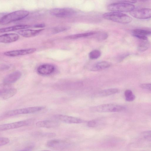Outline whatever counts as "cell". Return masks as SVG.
<instances>
[{
    "label": "cell",
    "instance_id": "7",
    "mask_svg": "<svg viewBox=\"0 0 151 151\" xmlns=\"http://www.w3.org/2000/svg\"><path fill=\"white\" fill-rule=\"evenodd\" d=\"M133 17L139 19H149L151 17V10L150 9L143 8H134L129 12Z\"/></svg>",
    "mask_w": 151,
    "mask_h": 151
},
{
    "label": "cell",
    "instance_id": "10",
    "mask_svg": "<svg viewBox=\"0 0 151 151\" xmlns=\"http://www.w3.org/2000/svg\"><path fill=\"white\" fill-rule=\"evenodd\" d=\"M70 144L69 142L65 141L54 139L48 141L46 143V145L50 148L63 149L69 147Z\"/></svg>",
    "mask_w": 151,
    "mask_h": 151
},
{
    "label": "cell",
    "instance_id": "18",
    "mask_svg": "<svg viewBox=\"0 0 151 151\" xmlns=\"http://www.w3.org/2000/svg\"><path fill=\"white\" fill-rule=\"evenodd\" d=\"M30 26L28 25L19 24L0 29V33H4L19 29L29 28Z\"/></svg>",
    "mask_w": 151,
    "mask_h": 151
},
{
    "label": "cell",
    "instance_id": "20",
    "mask_svg": "<svg viewBox=\"0 0 151 151\" xmlns=\"http://www.w3.org/2000/svg\"><path fill=\"white\" fill-rule=\"evenodd\" d=\"M17 92V89L11 86L7 89L1 97L4 99H7L13 96Z\"/></svg>",
    "mask_w": 151,
    "mask_h": 151
},
{
    "label": "cell",
    "instance_id": "11",
    "mask_svg": "<svg viewBox=\"0 0 151 151\" xmlns=\"http://www.w3.org/2000/svg\"><path fill=\"white\" fill-rule=\"evenodd\" d=\"M36 50V49L35 48H30L8 51L4 52V54L8 56L15 57L32 54Z\"/></svg>",
    "mask_w": 151,
    "mask_h": 151
},
{
    "label": "cell",
    "instance_id": "14",
    "mask_svg": "<svg viewBox=\"0 0 151 151\" xmlns=\"http://www.w3.org/2000/svg\"><path fill=\"white\" fill-rule=\"evenodd\" d=\"M19 35L16 33L5 34L0 35V42L10 43L15 42L19 40Z\"/></svg>",
    "mask_w": 151,
    "mask_h": 151
},
{
    "label": "cell",
    "instance_id": "39",
    "mask_svg": "<svg viewBox=\"0 0 151 151\" xmlns=\"http://www.w3.org/2000/svg\"><path fill=\"white\" fill-rule=\"evenodd\" d=\"M6 14L7 13L6 12H1L0 13V22Z\"/></svg>",
    "mask_w": 151,
    "mask_h": 151
},
{
    "label": "cell",
    "instance_id": "28",
    "mask_svg": "<svg viewBox=\"0 0 151 151\" xmlns=\"http://www.w3.org/2000/svg\"><path fill=\"white\" fill-rule=\"evenodd\" d=\"M69 28V27L65 26H60L55 27L53 29L52 32L53 33H57L61 32L66 30Z\"/></svg>",
    "mask_w": 151,
    "mask_h": 151
},
{
    "label": "cell",
    "instance_id": "9",
    "mask_svg": "<svg viewBox=\"0 0 151 151\" xmlns=\"http://www.w3.org/2000/svg\"><path fill=\"white\" fill-rule=\"evenodd\" d=\"M53 117L58 121L68 124H79L85 122L80 118L63 114H56Z\"/></svg>",
    "mask_w": 151,
    "mask_h": 151
},
{
    "label": "cell",
    "instance_id": "31",
    "mask_svg": "<svg viewBox=\"0 0 151 151\" xmlns=\"http://www.w3.org/2000/svg\"><path fill=\"white\" fill-rule=\"evenodd\" d=\"M140 87L143 89L151 91V85L150 83H143L140 85Z\"/></svg>",
    "mask_w": 151,
    "mask_h": 151
},
{
    "label": "cell",
    "instance_id": "32",
    "mask_svg": "<svg viewBox=\"0 0 151 151\" xmlns=\"http://www.w3.org/2000/svg\"><path fill=\"white\" fill-rule=\"evenodd\" d=\"M115 2H123L130 4L135 3L137 1L136 0H113Z\"/></svg>",
    "mask_w": 151,
    "mask_h": 151
},
{
    "label": "cell",
    "instance_id": "29",
    "mask_svg": "<svg viewBox=\"0 0 151 151\" xmlns=\"http://www.w3.org/2000/svg\"><path fill=\"white\" fill-rule=\"evenodd\" d=\"M108 36V35L106 33H101L97 35L96 38L99 40H102L106 39L107 38Z\"/></svg>",
    "mask_w": 151,
    "mask_h": 151
},
{
    "label": "cell",
    "instance_id": "22",
    "mask_svg": "<svg viewBox=\"0 0 151 151\" xmlns=\"http://www.w3.org/2000/svg\"><path fill=\"white\" fill-rule=\"evenodd\" d=\"M142 40L139 44L138 47V50L141 52L147 50L150 45V43L147 40Z\"/></svg>",
    "mask_w": 151,
    "mask_h": 151
},
{
    "label": "cell",
    "instance_id": "36",
    "mask_svg": "<svg viewBox=\"0 0 151 151\" xmlns=\"http://www.w3.org/2000/svg\"><path fill=\"white\" fill-rule=\"evenodd\" d=\"M34 145L33 144H30L25 147L23 149L21 150L29 151L31 150L33 148Z\"/></svg>",
    "mask_w": 151,
    "mask_h": 151
},
{
    "label": "cell",
    "instance_id": "40",
    "mask_svg": "<svg viewBox=\"0 0 151 151\" xmlns=\"http://www.w3.org/2000/svg\"><path fill=\"white\" fill-rule=\"evenodd\" d=\"M140 0V1H149V0Z\"/></svg>",
    "mask_w": 151,
    "mask_h": 151
},
{
    "label": "cell",
    "instance_id": "33",
    "mask_svg": "<svg viewBox=\"0 0 151 151\" xmlns=\"http://www.w3.org/2000/svg\"><path fill=\"white\" fill-rule=\"evenodd\" d=\"M134 36L142 40H147L148 38L147 36L138 35V34H133Z\"/></svg>",
    "mask_w": 151,
    "mask_h": 151
},
{
    "label": "cell",
    "instance_id": "34",
    "mask_svg": "<svg viewBox=\"0 0 151 151\" xmlns=\"http://www.w3.org/2000/svg\"><path fill=\"white\" fill-rule=\"evenodd\" d=\"M143 137L144 138L147 139H151V132L150 131H148L144 132L143 134Z\"/></svg>",
    "mask_w": 151,
    "mask_h": 151
},
{
    "label": "cell",
    "instance_id": "5",
    "mask_svg": "<svg viewBox=\"0 0 151 151\" xmlns=\"http://www.w3.org/2000/svg\"><path fill=\"white\" fill-rule=\"evenodd\" d=\"M132 4L123 2H114L107 6L108 10L111 12H130L135 7Z\"/></svg>",
    "mask_w": 151,
    "mask_h": 151
},
{
    "label": "cell",
    "instance_id": "38",
    "mask_svg": "<svg viewBox=\"0 0 151 151\" xmlns=\"http://www.w3.org/2000/svg\"><path fill=\"white\" fill-rule=\"evenodd\" d=\"M45 27L44 24H36L34 26V27L36 28H43Z\"/></svg>",
    "mask_w": 151,
    "mask_h": 151
},
{
    "label": "cell",
    "instance_id": "37",
    "mask_svg": "<svg viewBox=\"0 0 151 151\" xmlns=\"http://www.w3.org/2000/svg\"><path fill=\"white\" fill-rule=\"evenodd\" d=\"M129 55V54L127 53H124L121 55L119 57V60L120 61L121 60H122L124 59L127 56H128Z\"/></svg>",
    "mask_w": 151,
    "mask_h": 151
},
{
    "label": "cell",
    "instance_id": "17",
    "mask_svg": "<svg viewBox=\"0 0 151 151\" xmlns=\"http://www.w3.org/2000/svg\"><path fill=\"white\" fill-rule=\"evenodd\" d=\"M60 125L59 122L52 120H44L38 122L36 124L39 127L53 128L58 127Z\"/></svg>",
    "mask_w": 151,
    "mask_h": 151
},
{
    "label": "cell",
    "instance_id": "24",
    "mask_svg": "<svg viewBox=\"0 0 151 151\" xmlns=\"http://www.w3.org/2000/svg\"><path fill=\"white\" fill-rule=\"evenodd\" d=\"M132 33L133 34H138L147 36L151 35L150 31L142 29H134L132 31Z\"/></svg>",
    "mask_w": 151,
    "mask_h": 151
},
{
    "label": "cell",
    "instance_id": "19",
    "mask_svg": "<svg viewBox=\"0 0 151 151\" xmlns=\"http://www.w3.org/2000/svg\"><path fill=\"white\" fill-rule=\"evenodd\" d=\"M120 90L117 88H111L104 90L99 92L98 94V96L104 97L119 93Z\"/></svg>",
    "mask_w": 151,
    "mask_h": 151
},
{
    "label": "cell",
    "instance_id": "21",
    "mask_svg": "<svg viewBox=\"0 0 151 151\" xmlns=\"http://www.w3.org/2000/svg\"><path fill=\"white\" fill-rule=\"evenodd\" d=\"M95 32H89L81 34L73 35L67 36L66 38L70 39H76L81 37H87L95 34Z\"/></svg>",
    "mask_w": 151,
    "mask_h": 151
},
{
    "label": "cell",
    "instance_id": "26",
    "mask_svg": "<svg viewBox=\"0 0 151 151\" xmlns=\"http://www.w3.org/2000/svg\"><path fill=\"white\" fill-rule=\"evenodd\" d=\"M55 134L54 133L51 132H35L33 135L36 136H41L47 137H52L55 136Z\"/></svg>",
    "mask_w": 151,
    "mask_h": 151
},
{
    "label": "cell",
    "instance_id": "16",
    "mask_svg": "<svg viewBox=\"0 0 151 151\" xmlns=\"http://www.w3.org/2000/svg\"><path fill=\"white\" fill-rule=\"evenodd\" d=\"M111 63L105 61L98 62L95 64L91 67V70L92 71H99L103 70L110 67Z\"/></svg>",
    "mask_w": 151,
    "mask_h": 151
},
{
    "label": "cell",
    "instance_id": "35",
    "mask_svg": "<svg viewBox=\"0 0 151 151\" xmlns=\"http://www.w3.org/2000/svg\"><path fill=\"white\" fill-rule=\"evenodd\" d=\"M97 122L95 120H92L89 121L88 123V125L90 127H93L96 126Z\"/></svg>",
    "mask_w": 151,
    "mask_h": 151
},
{
    "label": "cell",
    "instance_id": "3",
    "mask_svg": "<svg viewBox=\"0 0 151 151\" xmlns=\"http://www.w3.org/2000/svg\"><path fill=\"white\" fill-rule=\"evenodd\" d=\"M43 106H35L17 109L7 111L1 115V118H7L20 114L34 113L44 108Z\"/></svg>",
    "mask_w": 151,
    "mask_h": 151
},
{
    "label": "cell",
    "instance_id": "12",
    "mask_svg": "<svg viewBox=\"0 0 151 151\" xmlns=\"http://www.w3.org/2000/svg\"><path fill=\"white\" fill-rule=\"evenodd\" d=\"M55 69V68L54 65L49 64H45L39 66L37 71L40 75H47L52 73Z\"/></svg>",
    "mask_w": 151,
    "mask_h": 151
},
{
    "label": "cell",
    "instance_id": "6",
    "mask_svg": "<svg viewBox=\"0 0 151 151\" xmlns=\"http://www.w3.org/2000/svg\"><path fill=\"white\" fill-rule=\"evenodd\" d=\"M34 120L33 119H29L14 122L0 125V131L28 126L32 124Z\"/></svg>",
    "mask_w": 151,
    "mask_h": 151
},
{
    "label": "cell",
    "instance_id": "15",
    "mask_svg": "<svg viewBox=\"0 0 151 151\" xmlns=\"http://www.w3.org/2000/svg\"><path fill=\"white\" fill-rule=\"evenodd\" d=\"M44 30V29H40L36 30L23 29L17 32L19 35L23 37H29L36 36Z\"/></svg>",
    "mask_w": 151,
    "mask_h": 151
},
{
    "label": "cell",
    "instance_id": "8",
    "mask_svg": "<svg viewBox=\"0 0 151 151\" xmlns=\"http://www.w3.org/2000/svg\"><path fill=\"white\" fill-rule=\"evenodd\" d=\"M50 14L52 15L60 18H66L70 17L75 13L73 9L68 7L57 8L51 9Z\"/></svg>",
    "mask_w": 151,
    "mask_h": 151
},
{
    "label": "cell",
    "instance_id": "2",
    "mask_svg": "<svg viewBox=\"0 0 151 151\" xmlns=\"http://www.w3.org/2000/svg\"><path fill=\"white\" fill-rule=\"evenodd\" d=\"M28 11L24 10H19L6 14L2 19L0 24H6L11 22L22 19L29 14Z\"/></svg>",
    "mask_w": 151,
    "mask_h": 151
},
{
    "label": "cell",
    "instance_id": "4",
    "mask_svg": "<svg viewBox=\"0 0 151 151\" xmlns=\"http://www.w3.org/2000/svg\"><path fill=\"white\" fill-rule=\"evenodd\" d=\"M124 106L114 104H105L92 107V111L98 112H118L124 110Z\"/></svg>",
    "mask_w": 151,
    "mask_h": 151
},
{
    "label": "cell",
    "instance_id": "27",
    "mask_svg": "<svg viewBox=\"0 0 151 151\" xmlns=\"http://www.w3.org/2000/svg\"><path fill=\"white\" fill-rule=\"evenodd\" d=\"M11 86V84L3 83L0 84V96L1 97L5 91Z\"/></svg>",
    "mask_w": 151,
    "mask_h": 151
},
{
    "label": "cell",
    "instance_id": "25",
    "mask_svg": "<svg viewBox=\"0 0 151 151\" xmlns=\"http://www.w3.org/2000/svg\"><path fill=\"white\" fill-rule=\"evenodd\" d=\"M101 55V52L98 50H94L91 52L89 54L90 59L92 60L96 59L99 58Z\"/></svg>",
    "mask_w": 151,
    "mask_h": 151
},
{
    "label": "cell",
    "instance_id": "13",
    "mask_svg": "<svg viewBox=\"0 0 151 151\" xmlns=\"http://www.w3.org/2000/svg\"><path fill=\"white\" fill-rule=\"evenodd\" d=\"M22 73L19 70L12 72L7 75L3 80V83L11 84L18 80L21 77Z\"/></svg>",
    "mask_w": 151,
    "mask_h": 151
},
{
    "label": "cell",
    "instance_id": "1",
    "mask_svg": "<svg viewBox=\"0 0 151 151\" xmlns=\"http://www.w3.org/2000/svg\"><path fill=\"white\" fill-rule=\"evenodd\" d=\"M103 17L105 19L123 24H128L132 20L128 15L122 12H111L104 14Z\"/></svg>",
    "mask_w": 151,
    "mask_h": 151
},
{
    "label": "cell",
    "instance_id": "23",
    "mask_svg": "<svg viewBox=\"0 0 151 151\" xmlns=\"http://www.w3.org/2000/svg\"><path fill=\"white\" fill-rule=\"evenodd\" d=\"M126 101H134L135 98V96L132 91L129 90H126L124 93Z\"/></svg>",
    "mask_w": 151,
    "mask_h": 151
},
{
    "label": "cell",
    "instance_id": "30",
    "mask_svg": "<svg viewBox=\"0 0 151 151\" xmlns=\"http://www.w3.org/2000/svg\"><path fill=\"white\" fill-rule=\"evenodd\" d=\"M9 139L6 137H0V147L5 145L9 143Z\"/></svg>",
    "mask_w": 151,
    "mask_h": 151
}]
</instances>
